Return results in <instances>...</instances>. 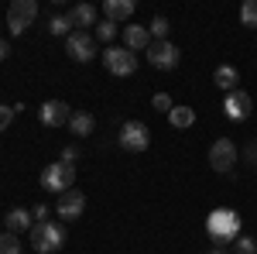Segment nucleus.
<instances>
[{"mask_svg": "<svg viewBox=\"0 0 257 254\" xmlns=\"http://www.w3.org/2000/svg\"><path fill=\"white\" fill-rule=\"evenodd\" d=\"M103 65L113 76H134L138 72V55L131 48H106L103 52Z\"/></svg>", "mask_w": 257, "mask_h": 254, "instance_id": "nucleus-4", "label": "nucleus"}, {"mask_svg": "<svg viewBox=\"0 0 257 254\" xmlns=\"http://www.w3.org/2000/svg\"><path fill=\"white\" fill-rule=\"evenodd\" d=\"M0 254H21V240H18V234H0Z\"/></svg>", "mask_w": 257, "mask_h": 254, "instance_id": "nucleus-21", "label": "nucleus"}, {"mask_svg": "<svg viewBox=\"0 0 257 254\" xmlns=\"http://www.w3.org/2000/svg\"><path fill=\"white\" fill-rule=\"evenodd\" d=\"M209 165H213L216 172H230V168L237 165V144H233L230 137L213 141V148H209Z\"/></svg>", "mask_w": 257, "mask_h": 254, "instance_id": "nucleus-7", "label": "nucleus"}, {"mask_svg": "<svg viewBox=\"0 0 257 254\" xmlns=\"http://www.w3.org/2000/svg\"><path fill=\"white\" fill-rule=\"evenodd\" d=\"M148 24H131V28H123V48H131V52H141V48H148L151 41H148Z\"/></svg>", "mask_w": 257, "mask_h": 254, "instance_id": "nucleus-13", "label": "nucleus"}, {"mask_svg": "<svg viewBox=\"0 0 257 254\" xmlns=\"http://www.w3.org/2000/svg\"><path fill=\"white\" fill-rule=\"evenodd\" d=\"M148 62L155 65V69H175L178 65V48L175 45H168V41H151L148 45Z\"/></svg>", "mask_w": 257, "mask_h": 254, "instance_id": "nucleus-9", "label": "nucleus"}, {"mask_svg": "<svg viewBox=\"0 0 257 254\" xmlns=\"http://www.w3.org/2000/svg\"><path fill=\"white\" fill-rule=\"evenodd\" d=\"M69 127L76 137H89L93 134V114H72L69 117Z\"/></svg>", "mask_w": 257, "mask_h": 254, "instance_id": "nucleus-19", "label": "nucleus"}, {"mask_svg": "<svg viewBox=\"0 0 257 254\" xmlns=\"http://www.w3.org/2000/svg\"><path fill=\"white\" fill-rule=\"evenodd\" d=\"M103 14H106V21H127L131 14H134V0H106L103 4Z\"/></svg>", "mask_w": 257, "mask_h": 254, "instance_id": "nucleus-14", "label": "nucleus"}, {"mask_svg": "<svg viewBox=\"0 0 257 254\" xmlns=\"http://www.w3.org/2000/svg\"><path fill=\"white\" fill-rule=\"evenodd\" d=\"M69 21H72V28H93L96 24V7L93 4H76L69 11Z\"/></svg>", "mask_w": 257, "mask_h": 254, "instance_id": "nucleus-15", "label": "nucleus"}, {"mask_svg": "<svg viewBox=\"0 0 257 254\" xmlns=\"http://www.w3.org/2000/svg\"><path fill=\"white\" fill-rule=\"evenodd\" d=\"M240 21H243V28H257V0H247L240 7Z\"/></svg>", "mask_w": 257, "mask_h": 254, "instance_id": "nucleus-20", "label": "nucleus"}, {"mask_svg": "<svg viewBox=\"0 0 257 254\" xmlns=\"http://www.w3.org/2000/svg\"><path fill=\"white\" fill-rule=\"evenodd\" d=\"M209 254H226V247H213V251H209Z\"/></svg>", "mask_w": 257, "mask_h": 254, "instance_id": "nucleus-31", "label": "nucleus"}, {"mask_svg": "<svg viewBox=\"0 0 257 254\" xmlns=\"http://www.w3.org/2000/svg\"><path fill=\"white\" fill-rule=\"evenodd\" d=\"M148 31H151V35H155V38H165V35H168V21H165V18H155V21H151V28H148Z\"/></svg>", "mask_w": 257, "mask_h": 254, "instance_id": "nucleus-25", "label": "nucleus"}, {"mask_svg": "<svg viewBox=\"0 0 257 254\" xmlns=\"http://www.w3.org/2000/svg\"><path fill=\"white\" fill-rule=\"evenodd\" d=\"M72 182H76V168L69 165V161H55V165H45V172H41V186L48 189V193H69L72 189Z\"/></svg>", "mask_w": 257, "mask_h": 254, "instance_id": "nucleus-3", "label": "nucleus"}, {"mask_svg": "<svg viewBox=\"0 0 257 254\" xmlns=\"http://www.w3.org/2000/svg\"><path fill=\"white\" fill-rule=\"evenodd\" d=\"M69 117H72V110L62 100H45L41 103V124L45 127H62V124H69Z\"/></svg>", "mask_w": 257, "mask_h": 254, "instance_id": "nucleus-12", "label": "nucleus"}, {"mask_svg": "<svg viewBox=\"0 0 257 254\" xmlns=\"http://www.w3.org/2000/svg\"><path fill=\"white\" fill-rule=\"evenodd\" d=\"M11 120H14V107H4V103H0V131L11 127Z\"/></svg>", "mask_w": 257, "mask_h": 254, "instance_id": "nucleus-27", "label": "nucleus"}, {"mask_svg": "<svg viewBox=\"0 0 257 254\" xmlns=\"http://www.w3.org/2000/svg\"><path fill=\"white\" fill-rule=\"evenodd\" d=\"M55 210H59L62 220H79L82 210H86V196L76 193V189H69V193L59 196V203H55Z\"/></svg>", "mask_w": 257, "mask_h": 254, "instance_id": "nucleus-11", "label": "nucleus"}, {"mask_svg": "<svg viewBox=\"0 0 257 254\" xmlns=\"http://www.w3.org/2000/svg\"><path fill=\"white\" fill-rule=\"evenodd\" d=\"M151 107H155V110H165V114H172V97H168V93H155Z\"/></svg>", "mask_w": 257, "mask_h": 254, "instance_id": "nucleus-24", "label": "nucleus"}, {"mask_svg": "<svg viewBox=\"0 0 257 254\" xmlns=\"http://www.w3.org/2000/svg\"><path fill=\"white\" fill-rule=\"evenodd\" d=\"M237 254H257V244L250 237H237Z\"/></svg>", "mask_w": 257, "mask_h": 254, "instance_id": "nucleus-26", "label": "nucleus"}, {"mask_svg": "<svg viewBox=\"0 0 257 254\" xmlns=\"http://www.w3.org/2000/svg\"><path fill=\"white\" fill-rule=\"evenodd\" d=\"M76 158H79V151H76V148H65V151H62V161H69V165H72Z\"/></svg>", "mask_w": 257, "mask_h": 254, "instance_id": "nucleus-29", "label": "nucleus"}, {"mask_svg": "<svg viewBox=\"0 0 257 254\" xmlns=\"http://www.w3.org/2000/svg\"><path fill=\"white\" fill-rule=\"evenodd\" d=\"M96 38L99 41L117 38V24H113V21H99V24H96Z\"/></svg>", "mask_w": 257, "mask_h": 254, "instance_id": "nucleus-22", "label": "nucleus"}, {"mask_svg": "<svg viewBox=\"0 0 257 254\" xmlns=\"http://www.w3.org/2000/svg\"><path fill=\"white\" fill-rule=\"evenodd\" d=\"M213 82H216L223 93H233V90H237V82H240V72L233 69V65H219L216 76H213Z\"/></svg>", "mask_w": 257, "mask_h": 254, "instance_id": "nucleus-17", "label": "nucleus"}, {"mask_svg": "<svg viewBox=\"0 0 257 254\" xmlns=\"http://www.w3.org/2000/svg\"><path fill=\"white\" fill-rule=\"evenodd\" d=\"M148 141H151V131H148V124H141V120H127V124L120 127V148H123V151H144Z\"/></svg>", "mask_w": 257, "mask_h": 254, "instance_id": "nucleus-6", "label": "nucleus"}, {"mask_svg": "<svg viewBox=\"0 0 257 254\" xmlns=\"http://www.w3.org/2000/svg\"><path fill=\"white\" fill-rule=\"evenodd\" d=\"M31 216H35V220H45V216H48V206H45V203H38V206H35V210H31Z\"/></svg>", "mask_w": 257, "mask_h": 254, "instance_id": "nucleus-28", "label": "nucleus"}, {"mask_svg": "<svg viewBox=\"0 0 257 254\" xmlns=\"http://www.w3.org/2000/svg\"><path fill=\"white\" fill-rule=\"evenodd\" d=\"M250 110H254V103H250V97L243 90H233V93H226V100H223V114L230 120H247Z\"/></svg>", "mask_w": 257, "mask_h": 254, "instance_id": "nucleus-10", "label": "nucleus"}, {"mask_svg": "<svg viewBox=\"0 0 257 254\" xmlns=\"http://www.w3.org/2000/svg\"><path fill=\"white\" fill-rule=\"evenodd\" d=\"M69 28H72L69 14H65V18H52V24H48V31H52V35H72Z\"/></svg>", "mask_w": 257, "mask_h": 254, "instance_id": "nucleus-23", "label": "nucleus"}, {"mask_svg": "<svg viewBox=\"0 0 257 254\" xmlns=\"http://www.w3.org/2000/svg\"><path fill=\"white\" fill-rule=\"evenodd\" d=\"M7 52H11V48H7V41H4V38H0V62H4V59H7Z\"/></svg>", "mask_w": 257, "mask_h": 254, "instance_id": "nucleus-30", "label": "nucleus"}, {"mask_svg": "<svg viewBox=\"0 0 257 254\" xmlns=\"http://www.w3.org/2000/svg\"><path fill=\"white\" fill-rule=\"evenodd\" d=\"M65 45H69V55L76 62H89L96 55V38H93L89 31H72V35L65 38Z\"/></svg>", "mask_w": 257, "mask_h": 254, "instance_id": "nucleus-8", "label": "nucleus"}, {"mask_svg": "<svg viewBox=\"0 0 257 254\" xmlns=\"http://www.w3.org/2000/svg\"><path fill=\"white\" fill-rule=\"evenodd\" d=\"M206 234L216 240V247H226L230 240H237L240 237V216L233 213V210H213L209 213V220H206Z\"/></svg>", "mask_w": 257, "mask_h": 254, "instance_id": "nucleus-1", "label": "nucleus"}, {"mask_svg": "<svg viewBox=\"0 0 257 254\" xmlns=\"http://www.w3.org/2000/svg\"><path fill=\"white\" fill-rule=\"evenodd\" d=\"M31 244H35L38 254H52V251H59V247H65V230H62V223H55V220L35 223V227H31Z\"/></svg>", "mask_w": 257, "mask_h": 254, "instance_id": "nucleus-2", "label": "nucleus"}, {"mask_svg": "<svg viewBox=\"0 0 257 254\" xmlns=\"http://www.w3.org/2000/svg\"><path fill=\"white\" fill-rule=\"evenodd\" d=\"M31 220H35V216H31V210H24V206H14V210L7 213V230H11V234L31 230V227H35Z\"/></svg>", "mask_w": 257, "mask_h": 254, "instance_id": "nucleus-16", "label": "nucleus"}, {"mask_svg": "<svg viewBox=\"0 0 257 254\" xmlns=\"http://www.w3.org/2000/svg\"><path fill=\"white\" fill-rule=\"evenodd\" d=\"M168 124H172V127H192V124H196V110H192V107H172Z\"/></svg>", "mask_w": 257, "mask_h": 254, "instance_id": "nucleus-18", "label": "nucleus"}, {"mask_svg": "<svg viewBox=\"0 0 257 254\" xmlns=\"http://www.w3.org/2000/svg\"><path fill=\"white\" fill-rule=\"evenodd\" d=\"M38 18V4L35 0H14L11 11H7V28L11 35H24V28Z\"/></svg>", "mask_w": 257, "mask_h": 254, "instance_id": "nucleus-5", "label": "nucleus"}]
</instances>
